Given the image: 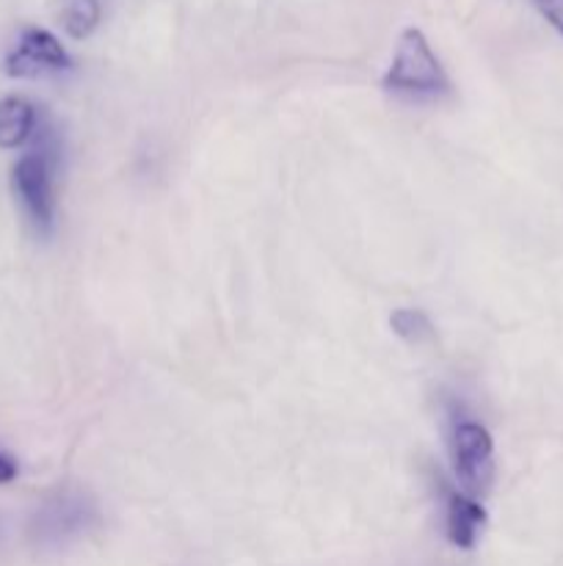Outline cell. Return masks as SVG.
Instances as JSON below:
<instances>
[{
	"label": "cell",
	"mask_w": 563,
	"mask_h": 566,
	"mask_svg": "<svg viewBox=\"0 0 563 566\" xmlns=\"http://www.w3.org/2000/svg\"><path fill=\"white\" fill-rule=\"evenodd\" d=\"M386 92L412 94V97H439L450 92L447 72L431 50L428 39L417 28H406L397 39L395 59L384 75Z\"/></svg>",
	"instance_id": "1"
},
{
	"label": "cell",
	"mask_w": 563,
	"mask_h": 566,
	"mask_svg": "<svg viewBox=\"0 0 563 566\" xmlns=\"http://www.w3.org/2000/svg\"><path fill=\"white\" fill-rule=\"evenodd\" d=\"M17 199L22 210L31 219L42 235L53 230L55 219V147L47 142H39L28 155H22L14 166Z\"/></svg>",
	"instance_id": "2"
},
{
	"label": "cell",
	"mask_w": 563,
	"mask_h": 566,
	"mask_svg": "<svg viewBox=\"0 0 563 566\" xmlns=\"http://www.w3.org/2000/svg\"><path fill=\"white\" fill-rule=\"evenodd\" d=\"M450 453L464 495L475 497L489 492L491 481H495V442H491L489 431L475 420H458L453 426Z\"/></svg>",
	"instance_id": "3"
},
{
	"label": "cell",
	"mask_w": 563,
	"mask_h": 566,
	"mask_svg": "<svg viewBox=\"0 0 563 566\" xmlns=\"http://www.w3.org/2000/svg\"><path fill=\"white\" fill-rule=\"evenodd\" d=\"M72 61L66 55L64 44L44 28H25L6 59V72L11 77H36L44 72H61L70 70Z\"/></svg>",
	"instance_id": "4"
},
{
	"label": "cell",
	"mask_w": 563,
	"mask_h": 566,
	"mask_svg": "<svg viewBox=\"0 0 563 566\" xmlns=\"http://www.w3.org/2000/svg\"><path fill=\"white\" fill-rule=\"evenodd\" d=\"M484 523H486V509L480 506L475 497L464 495V492L458 490L447 492L445 531H447V539H450L453 545L461 547V551H472Z\"/></svg>",
	"instance_id": "5"
},
{
	"label": "cell",
	"mask_w": 563,
	"mask_h": 566,
	"mask_svg": "<svg viewBox=\"0 0 563 566\" xmlns=\"http://www.w3.org/2000/svg\"><path fill=\"white\" fill-rule=\"evenodd\" d=\"M36 108L25 97L0 99V149H17L33 136Z\"/></svg>",
	"instance_id": "6"
},
{
	"label": "cell",
	"mask_w": 563,
	"mask_h": 566,
	"mask_svg": "<svg viewBox=\"0 0 563 566\" xmlns=\"http://www.w3.org/2000/svg\"><path fill=\"white\" fill-rule=\"evenodd\" d=\"M92 509L81 501V497H59L53 506L44 509V531L50 534H70V531H77L86 525V517Z\"/></svg>",
	"instance_id": "7"
},
{
	"label": "cell",
	"mask_w": 563,
	"mask_h": 566,
	"mask_svg": "<svg viewBox=\"0 0 563 566\" xmlns=\"http://www.w3.org/2000/svg\"><path fill=\"white\" fill-rule=\"evenodd\" d=\"M392 332H395L401 340L412 343V346H423V343L434 340V324H431L428 315L423 310H414V307H403L395 310L390 318Z\"/></svg>",
	"instance_id": "8"
},
{
	"label": "cell",
	"mask_w": 563,
	"mask_h": 566,
	"mask_svg": "<svg viewBox=\"0 0 563 566\" xmlns=\"http://www.w3.org/2000/svg\"><path fill=\"white\" fill-rule=\"evenodd\" d=\"M99 22L97 0H64L61 9V25L72 39H86Z\"/></svg>",
	"instance_id": "9"
},
{
	"label": "cell",
	"mask_w": 563,
	"mask_h": 566,
	"mask_svg": "<svg viewBox=\"0 0 563 566\" xmlns=\"http://www.w3.org/2000/svg\"><path fill=\"white\" fill-rule=\"evenodd\" d=\"M546 22L563 36V0H533Z\"/></svg>",
	"instance_id": "10"
},
{
	"label": "cell",
	"mask_w": 563,
	"mask_h": 566,
	"mask_svg": "<svg viewBox=\"0 0 563 566\" xmlns=\"http://www.w3.org/2000/svg\"><path fill=\"white\" fill-rule=\"evenodd\" d=\"M17 479V462L14 457L0 451V484H9V481Z\"/></svg>",
	"instance_id": "11"
}]
</instances>
